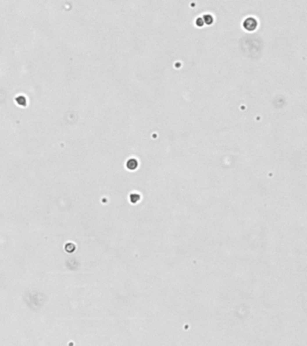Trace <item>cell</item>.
<instances>
[{
	"mask_svg": "<svg viewBox=\"0 0 307 346\" xmlns=\"http://www.w3.org/2000/svg\"><path fill=\"white\" fill-rule=\"evenodd\" d=\"M258 26V21L254 17H247L243 21V27L247 31H254Z\"/></svg>",
	"mask_w": 307,
	"mask_h": 346,
	"instance_id": "cell-1",
	"label": "cell"
},
{
	"mask_svg": "<svg viewBox=\"0 0 307 346\" xmlns=\"http://www.w3.org/2000/svg\"><path fill=\"white\" fill-rule=\"evenodd\" d=\"M126 166L130 170H135L138 166V162L135 160V159H130L126 163Z\"/></svg>",
	"mask_w": 307,
	"mask_h": 346,
	"instance_id": "cell-2",
	"label": "cell"
},
{
	"mask_svg": "<svg viewBox=\"0 0 307 346\" xmlns=\"http://www.w3.org/2000/svg\"><path fill=\"white\" fill-rule=\"evenodd\" d=\"M204 23H206V24H211L213 22V17L212 16V15L207 14V15H204V16L202 17Z\"/></svg>",
	"mask_w": 307,
	"mask_h": 346,
	"instance_id": "cell-3",
	"label": "cell"
},
{
	"mask_svg": "<svg viewBox=\"0 0 307 346\" xmlns=\"http://www.w3.org/2000/svg\"><path fill=\"white\" fill-rule=\"evenodd\" d=\"M15 100H16V102L18 103V104L21 105V106H25V104H26V99H25V97H23V96L17 97L15 98Z\"/></svg>",
	"mask_w": 307,
	"mask_h": 346,
	"instance_id": "cell-4",
	"label": "cell"
},
{
	"mask_svg": "<svg viewBox=\"0 0 307 346\" xmlns=\"http://www.w3.org/2000/svg\"><path fill=\"white\" fill-rule=\"evenodd\" d=\"M204 24V23L203 18H202V17H198L197 19V24L198 26H203Z\"/></svg>",
	"mask_w": 307,
	"mask_h": 346,
	"instance_id": "cell-5",
	"label": "cell"
}]
</instances>
